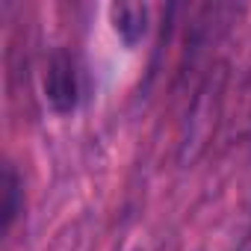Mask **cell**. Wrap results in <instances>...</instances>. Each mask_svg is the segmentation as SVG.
I'll return each instance as SVG.
<instances>
[{"label": "cell", "instance_id": "obj_1", "mask_svg": "<svg viewBox=\"0 0 251 251\" xmlns=\"http://www.w3.org/2000/svg\"><path fill=\"white\" fill-rule=\"evenodd\" d=\"M42 89H45V100L53 112L59 115H68L80 106V71H77V62L71 53L65 50H53L48 65H45V80H42Z\"/></svg>", "mask_w": 251, "mask_h": 251}, {"label": "cell", "instance_id": "obj_2", "mask_svg": "<svg viewBox=\"0 0 251 251\" xmlns=\"http://www.w3.org/2000/svg\"><path fill=\"white\" fill-rule=\"evenodd\" d=\"M109 21H112L115 36L127 48H136L148 36V6L145 3H112Z\"/></svg>", "mask_w": 251, "mask_h": 251}, {"label": "cell", "instance_id": "obj_3", "mask_svg": "<svg viewBox=\"0 0 251 251\" xmlns=\"http://www.w3.org/2000/svg\"><path fill=\"white\" fill-rule=\"evenodd\" d=\"M24 213V180L18 177L15 166L6 163L3 169V204H0V216H3V233L12 230L15 219Z\"/></svg>", "mask_w": 251, "mask_h": 251}]
</instances>
